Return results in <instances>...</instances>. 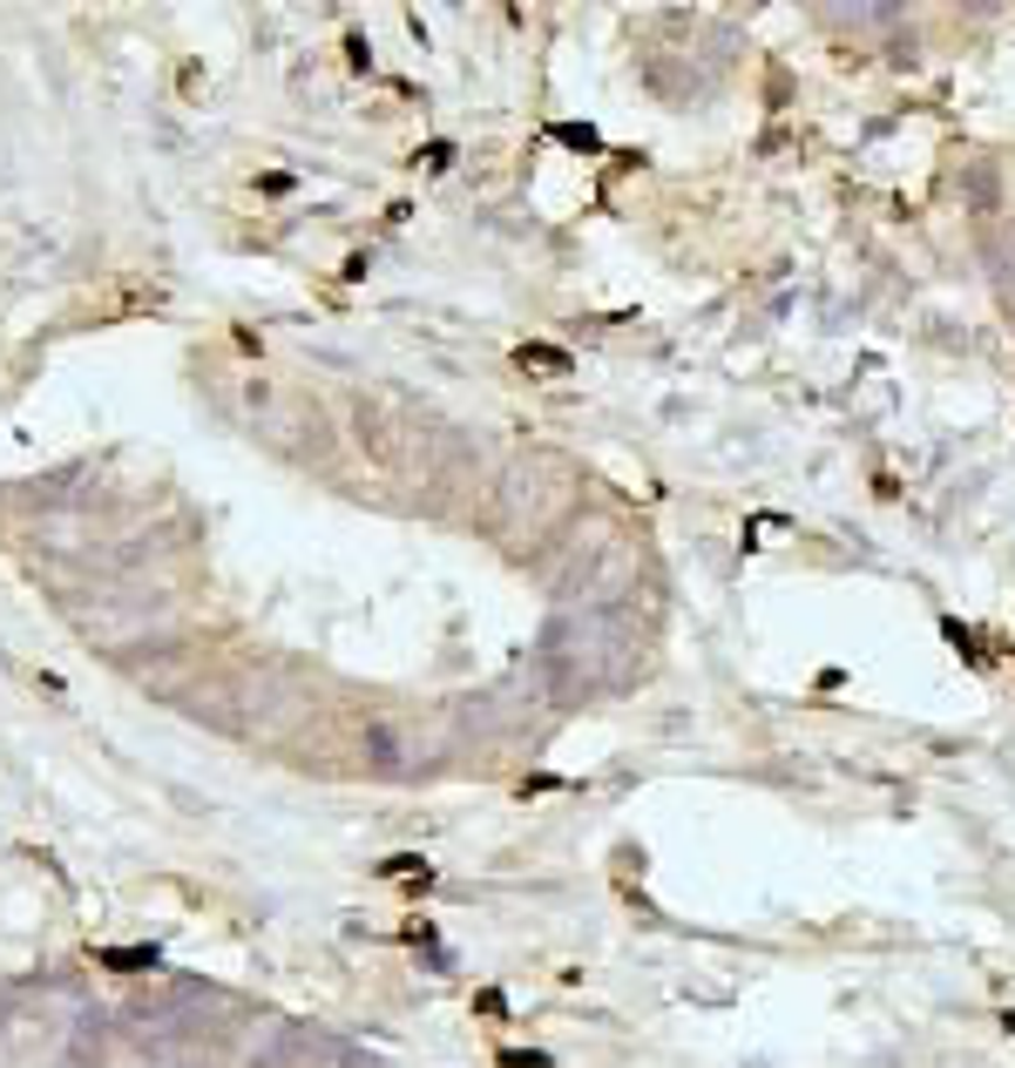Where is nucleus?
Segmentation results:
<instances>
[{
    "instance_id": "f257e3e1",
    "label": "nucleus",
    "mask_w": 1015,
    "mask_h": 1068,
    "mask_svg": "<svg viewBox=\"0 0 1015 1068\" xmlns=\"http://www.w3.org/2000/svg\"><path fill=\"white\" fill-rule=\"evenodd\" d=\"M109 974H142V967H156V946H102L95 954Z\"/></svg>"
},
{
    "instance_id": "f03ea898",
    "label": "nucleus",
    "mask_w": 1015,
    "mask_h": 1068,
    "mask_svg": "<svg viewBox=\"0 0 1015 1068\" xmlns=\"http://www.w3.org/2000/svg\"><path fill=\"white\" fill-rule=\"evenodd\" d=\"M515 359H522L528 372H556V379H562V372L575 366V359H569V352H556V345H522V352H515Z\"/></svg>"
},
{
    "instance_id": "7ed1b4c3",
    "label": "nucleus",
    "mask_w": 1015,
    "mask_h": 1068,
    "mask_svg": "<svg viewBox=\"0 0 1015 1068\" xmlns=\"http://www.w3.org/2000/svg\"><path fill=\"white\" fill-rule=\"evenodd\" d=\"M549 136H556V142H562V149H582V156H596V149H603V136H596V129H590V123H556V129H549Z\"/></svg>"
},
{
    "instance_id": "20e7f679",
    "label": "nucleus",
    "mask_w": 1015,
    "mask_h": 1068,
    "mask_svg": "<svg viewBox=\"0 0 1015 1068\" xmlns=\"http://www.w3.org/2000/svg\"><path fill=\"white\" fill-rule=\"evenodd\" d=\"M379 873H386V880H420V886H426V880H434V873H426V859H413V852H400V859H386V865H379Z\"/></svg>"
},
{
    "instance_id": "39448f33",
    "label": "nucleus",
    "mask_w": 1015,
    "mask_h": 1068,
    "mask_svg": "<svg viewBox=\"0 0 1015 1068\" xmlns=\"http://www.w3.org/2000/svg\"><path fill=\"white\" fill-rule=\"evenodd\" d=\"M501 1068H549V1055H541V1048H508Z\"/></svg>"
},
{
    "instance_id": "423d86ee",
    "label": "nucleus",
    "mask_w": 1015,
    "mask_h": 1068,
    "mask_svg": "<svg viewBox=\"0 0 1015 1068\" xmlns=\"http://www.w3.org/2000/svg\"><path fill=\"white\" fill-rule=\"evenodd\" d=\"M475 1008H481L488 1021H501V1014H508V1001H501V987H481V995H475Z\"/></svg>"
}]
</instances>
